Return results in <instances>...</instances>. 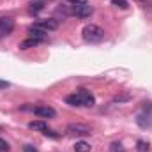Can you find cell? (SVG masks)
Returning a JSON list of instances; mask_svg holds the SVG:
<instances>
[{"label": "cell", "instance_id": "6da1fadb", "mask_svg": "<svg viewBox=\"0 0 152 152\" xmlns=\"http://www.w3.org/2000/svg\"><path fill=\"white\" fill-rule=\"evenodd\" d=\"M104 30L99 27V25H87V27H83V30H81V37L83 41H87V42H90V44H96V42H101V41H104Z\"/></svg>", "mask_w": 152, "mask_h": 152}, {"label": "cell", "instance_id": "7c38bea8", "mask_svg": "<svg viewBox=\"0 0 152 152\" xmlns=\"http://www.w3.org/2000/svg\"><path fill=\"white\" fill-rule=\"evenodd\" d=\"M28 129H32V131H41V133H44V131L48 129V126H46V122H44V120H32V122L28 124Z\"/></svg>", "mask_w": 152, "mask_h": 152}, {"label": "cell", "instance_id": "cb8c5ba5", "mask_svg": "<svg viewBox=\"0 0 152 152\" xmlns=\"http://www.w3.org/2000/svg\"><path fill=\"white\" fill-rule=\"evenodd\" d=\"M9 87H11L9 81H2V80H0V88H9Z\"/></svg>", "mask_w": 152, "mask_h": 152}, {"label": "cell", "instance_id": "277c9868", "mask_svg": "<svg viewBox=\"0 0 152 152\" xmlns=\"http://www.w3.org/2000/svg\"><path fill=\"white\" fill-rule=\"evenodd\" d=\"M12 30H14V20H12V18H9V16L0 18V37L9 36Z\"/></svg>", "mask_w": 152, "mask_h": 152}, {"label": "cell", "instance_id": "8fae6325", "mask_svg": "<svg viewBox=\"0 0 152 152\" xmlns=\"http://www.w3.org/2000/svg\"><path fill=\"white\" fill-rule=\"evenodd\" d=\"M41 42H42V41H39V39L28 37V39H25V41L20 42V50H30V48H36L37 44H41Z\"/></svg>", "mask_w": 152, "mask_h": 152}, {"label": "cell", "instance_id": "2e32d148", "mask_svg": "<svg viewBox=\"0 0 152 152\" xmlns=\"http://www.w3.org/2000/svg\"><path fill=\"white\" fill-rule=\"evenodd\" d=\"M66 103H67L69 106H81V99H80L78 94H71V96H67V97H66Z\"/></svg>", "mask_w": 152, "mask_h": 152}, {"label": "cell", "instance_id": "7a4b0ae2", "mask_svg": "<svg viewBox=\"0 0 152 152\" xmlns=\"http://www.w3.org/2000/svg\"><path fill=\"white\" fill-rule=\"evenodd\" d=\"M136 124L142 129H147L152 126V103H143L142 112L136 115Z\"/></svg>", "mask_w": 152, "mask_h": 152}, {"label": "cell", "instance_id": "ffe728a7", "mask_svg": "<svg viewBox=\"0 0 152 152\" xmlns=\"http://www.w3.org/2000/svg\"><path fill=\"white\" fill-rule=\"evenodd\" d=\"M9 151H11V145L4 138H0V152H9Z\"/></svg>", "mask_w": 152, "mask_h": 152}, {"label": "cell", "instance_id": "3957f363", "mask_svg": "<svg viewBox=\"0 0 152 152\" xmlns=\"http://www.w3.org/2000/svg\"><path fill=\"white\" fill-rule=\"evenodd\" d=\"M66 133H67L69 136H88V134H92V129H90L88 126H85V124L71 122V124H67Z\"/></svg>", "mask_w": 152, "mask_h": 152}, {"label": "cell", "instance_id": "603a6c76", "mask_svg": "<svg viewBox=\"0 0 152 152\" xmlns=\"http://www.w3.org/2000/svg\"><path fill=\"white\" fill-rule=\"evenodd\" d=\"M23 152H39L34 145H30V143H27V145H23Z\"/></svg>", "mask_w": 152, "mask_h": 152}, {"label": "cell", "instance_id": "9a60e30c", "mask_svg": "<svg viewBox=\"0 0 152 152\" xmlns=\"http://www.w3.org/2000/svg\"><path fill=\"white\" fill-rule=\"evenodd\" d=\"M92 151V147H90V143H87V142H76L75 143V152H90Z\"/></svg>", "mask_w": 152, "mask_h": 152}, {"label": "cell", "instance_id": "44dd1931", "mask_svg": "<svg viewBox=\"0 0 152 152\" xmlns=\"http://www.w3.org/2000/svg\"><path fill=\"white\" fill-rule=\"evenodd\" d=\"M44 136L53 138V140H58V138H60V134H58V133H55V131H51V129H46V131H44Z\"/></svg>", "mask_w": 152, "mask_h": 152}, {"label": "cell", "instance_id": "d6986e66", "mask_svg": "<svg viewBox=\"0 0 152 152\" xmlns=\"http://www.w3.org/2000/svg\"><path fill=\"white\" fill-rule=\"evenodd\" d=\"M110 152H126V151H124L122 143H118V142H113V143L110 145Z\"/></svg>", "mask_w": 152, "mask_h": 152}, {"label": "cell", "instance_id": "5b68a950", "mask_svg": "<svg viewBox=\"0 0 152 152\" xmlns=\"http://www.w3.org/2000/svg\"><path fill=\"white\" fill-rule=\"evenodd\" d=\"M34 113L41 117V118H53L57 112L51 108V106H46V104H39V106H34Z\"/></svg>", "mask_w": 152, "mask_h": 152}, {"label": "cell", "instance_id": "9c48e42d", "mask_svg": "<svg viewBox=\"0 0 152 152\" xmlns=\"http://www.w3.org/2000/svg\"><path fill=\"white\" fill-rule=\"evenodd\" d=\"M28 34H30V37L39 39V41H44L48 32H46V30H42V28L37 27V25H30V27H28Z\"/></svg>", "mask_w": 152, "mask_h": 152}, {"label": "cell", "instance_id": "d4e9b609", "mask_svg": "<svg viewBox=\"0 0 152 152\" xmlns=\"http://www.w3.org/2000/svg\"><path fill=\"white\" fill-rule=\"evenodd\" d=\"M134 2H138V4H143V2H147V0H134Z\"/></svg>", "mask_w": 152, "mask_h": 152}, {"label": "cell", "instance_id": "5bb4252c", "mask_svg": "<svg viewBox=\"0 0 152 152\" xmlns=\"http://www.w3.org/2000/svg\"><path fill=\"white\" fill-rule=\"evenodd\" d=\"M55 14H57V16H62V20H66V18H69V16L73 14V11L69 9V5H64V4H62V5L57 7Z\"/></svg>", "mask_w": 152, "mask_h": 152}, {"label": "cell", "instance_id": "30bf717a", "mask_svg": "<svg viewBox=\"0 0 152 152\" xmlns=\"http://www.w3.org/2000/svg\"><path fill=\"white\" fill-rule=\"evenodd\" d=\"M131 99H133L131 92H122V94H117L113 97V104H124V103H129Z\"/></svg>", "mask_w": 152, "mask_h": 152}, {"label": "cell", "instance_id": "52a82bcc", "mask_svg": "<svg viewBox=\"0 0 152 152\" xmlns=\"http://www.w3.org/2000/svg\"><path fill=\"white\" fill-rule=\"evenodd\" d=\"M36 25H37V27H41L42 30H46V32H53V30H57V28H58V20H57V18L39 20Z\"/></svg>", "mask_w": 152, "mask_h": 152}, {"label": "cell", "instance_id": "8992f818", "mask_svg": "<svg viewBox=\"0 0 152 152\" xmlns=\"http://www.w3.org/2000/svg\"><path fill=\"white\" fill-rule=\"evenodd\" d=\"M92 12H94V7L88 5V4H87V5H80V7H73V14H75L76 18H80V20L90 18Z\"/></svg>", "mask_w": 152, "mask_h": 152}, {"label": "cell", "instance_id": "7402d4cb", "mask_svg": "<svg viewBox=\"0 0 152 152\" xmlns=\"http://www.w3.org/2000/svg\"><path fill=\"white\" fill-rule=\"evenodd\" d=\"M71 4H73V7H80V5H87L88 4V0H69Z\"/></svg>", "mask_w": 152, "mask_h": 152}, {"label": "cell", "instance_id": "ac0fdd59", "mask_svg": "<svg viewBox=\"0 0 152 152\" xmlns=\"http://www.w3.org/2000/svg\"><path fill=\"white\" fill-rule=\"evenodd\" d=\"M112 4H113L115 7H118V9H127L129 7V4H127V0H112Z\"/></svg>", "mask_w": 152, "mask_h": 152}, {"label": "cell", "instance_id": "4fadbf2b", "mask_svg": "<svg viewBox=\"0 0 152 152\" xmlns=\"http://www.w3.org/2000/svg\"><path fill=\"white\" fill-rule=\"evenodd\" d=\"M42 9H44V0H32L28 4V11L32 14H37L39 11H42Z\"/></svg>", "mask_w": 152, "mask_h": 152}, {"label": "cell", "instance_id": "ba28073f", "mask_svg": "<svg viewBox=\"0 0 152 152\" xmlns=\"http://www.w3.org/2000/svg\"><path fill=\"white\" fill-rule=\"evenodd\" d=\"M76 94H78V96H80V99H81V106H88V108H92V106L96 104V99H94V96H92L88 90L80 88Z\"/></svg>", "mask_w": 152, "mask_h": 152}, {"label": "cell", "instance_id": "e0dca14e", "mask_svg": "<svg viewBox=\"0 0 152 152\" xmlns=\"http://www.w3.org/2000/svg\"><path fill=\"white\" fill-rule=\"evenodd\" d=\"M149 149H151V145H149L147 142H143V140H140V142L136 143V151L138 152H147Z\"/></svg>", "mask_w": 152, "mask_h": 152}]
</instances>
